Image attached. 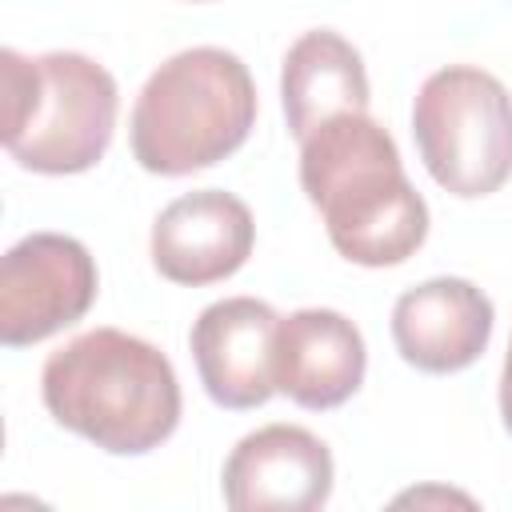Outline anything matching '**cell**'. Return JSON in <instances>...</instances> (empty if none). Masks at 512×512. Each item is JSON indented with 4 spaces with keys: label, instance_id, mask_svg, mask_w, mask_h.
Here are the masks:
<instances>
[{
    "label": "cell",
    "instance_id": "cell-11",
    "mask_svg": "<svg viewBox=\"0 0 512 512\" xmlns=\"http://www.w3.org/2000/svg\"><path fill=\"white\" fill-rule=\"evenodd\" d=\"M364 368V336L348 316L332 308H300L276 324V392L300 408L324 412L344 404L364 384Z\"/></svg>",
    "mask_w": 512,
    "mask_h": 512
},
{
    "label": "cell",
    "instance_id": "cell-5",
    "mask_svg": "<svg viewBox=\"0 0 512 512\" xmlns=\"http://www.w3.org/2000/svg\"><path fill=\"white\" fill-rule=\"evenodd\" d=\"M412 136L428 176L452 196L476 200L512 176V96L484 68L432 72L412 104Z\"/></svg>",
    "mask_w": 512,
    "mask_h": 512
},
{
    "label": "cell",
    "instance_id": "cell-8",
    "mask_svg": "<svg viewBox=\"0 0 512 512\" xmlns=\"http://www.w3.org/2000/svg\"><path fill=\"white\" fill-rule=\"evenodd\" d=\"M276 324L280 316L272 312V304L256 296H228L196 316L188 332L192 360L204 392L220 408L244 412L268 404V396L276 392Z\"/></svg>",
    "mask_w": 512,
    "mask_h": 512
},
{
    "label": "cell",
    "instance_id": "cell-9",
    "mask_svg": "<svg viewBox=\"0 0 512 512\" xmlns=\"http://www.w3.org/2000/svg\"><path fill=\"white\" fill-rule=\"evenodd\" d=\"M256 224L240 196L200 188L176 196L152 224V264L172 284H216L252 256Z\"/></svg>",
    "mask_w": 512,
    "mask_h": 512
},
{
    "label": "cell",
    "instance_id": "cell-2",
    "mask_svg": "<svg viewBox=\"0 0 512 512\" xmlns=\"http://www.w3.org/2000/svg\"><path fill=\"white\" fill-rule=\"evenodd\" d=\"M48 416L112 456H144L180 424L172 360L120 328H92L48 356L40 372Z\"/></svg>",
    "mask_w": 512,
    "mask_h": 512
},
{
    "label": "cell",
    "instance_id": "cell-12",
    "mask_svg": "<svg viewBox=\"0 0 512 512\" xmlns=\"http://www.w3.org/2000/svg\"><path fill=\"white\" fill-rule=\"evenodd\" d=\"M280 100L288 132L308 140L320 124L352 112H368V72L360 52L332 28L304 32L280 68Z\"/></svg>",
    "mask_w": 512,
    "mask_h": 512
},
{
    "label": "cell",
    "instance_id": "cell-6",
    "mask_svg": "<svg viewBox=\"0 0 512 512\" xmlns=\"http://www.w3.org/2000/svg\"><path fill=\"white\" fill-rule=\"evenodd\" d=\"M100 276L88 248L60 232H32L0 260V340L24 348L76 324L96 300Z\"/></svg>",
    "mask_w": 512,
    "mask_h": 512
},
{
    "label": "cell",
    "instance_id": "cell-7",
    "mask_svg": "<svg viewBox=\"0 0 512 512\" xmlns=\"http://www.w3.org/2000/svg\"><path fill=\"white\" fill-rule=\"evenodd\" d=\"M332 496V452L300 424H264L224 460V500L236 512H312Z\"/></svg>",
    "mask_w": 512,
    "mask_h": 512
},
{
    "label": "cell",
    "instance_id": "cell-3",
    "mask_svg": "<svg viewBox=\"0 0 512 512\" xmlns=\"http://www.w3.org/2000/svg\"><path fill=\"white\" fill-rule=\"evenodd\" d=\"M256 124V84L236 52L188 48L164 60L140 88L128 120L144 172L188 176L232 156Z\"/></svg>",
    "mask_w": 512,
    "mask_h": 512
},
{
    "label": "cell",
    "instance_id": "cell-4",
    "mask_svg": "<svg viewBox=\"0 0 512 512\" xmlns=\"http://www.w3.org/2000/svg\"><path fill=\"white\" fill-rule=\"evenodd\" d=\"M4 148L20 168L44 176L88 172L112 144L120 92L104 64L80 52H0Z\"/></svg>",
    "mask_w": 512,
    "mask_h": 512
},
{
    "label": "cell",
    "instance_id": "cell-10",
    "mask_svg": "<svg viewBox=\"0 0 512 512\" xmlns=\"http://www.w3.org/2000/svg\"><path fill=\"white\" fill-rule=\"evenodd\" d=\"M492 300L460 276H436L408 288L392 308L396 352L432 376L476 364L492 340Z\"/></svg>",
    "mask_w": 512,
    "mask_h": 512
},
{
    "label": "cell",
    "instance_id": "cell-1",
    "mask_svg": "<svg viewBox=\"0 0 512 512\" xmlns=\"http://www.w3.org/2000/svg\"><path fill=\"white\" fill-rule=\"evenodd\" d=\"M300 184L352 264H404L428 236V204L404 176L396 140L368 112L336 116L300 140Z\"/></svg>",
    "mask_w": 512,
    "mask_h": 512
},
{
    "label": "cell",
    "instance_id": "cell-13",
    "mask_svg": "<svg viewBox=\"0 0 512 512\" xmlns=\"http://www.w3.org/2000/svg\"><path fill=\"white\" fill-rule=\"evenodd\" d=\"M500 416H504V428L512 432V340H508V356L500 372Z\"/></svg>",
    "mask_w": 512,
    "mask_h": 512
}]
</instances>
